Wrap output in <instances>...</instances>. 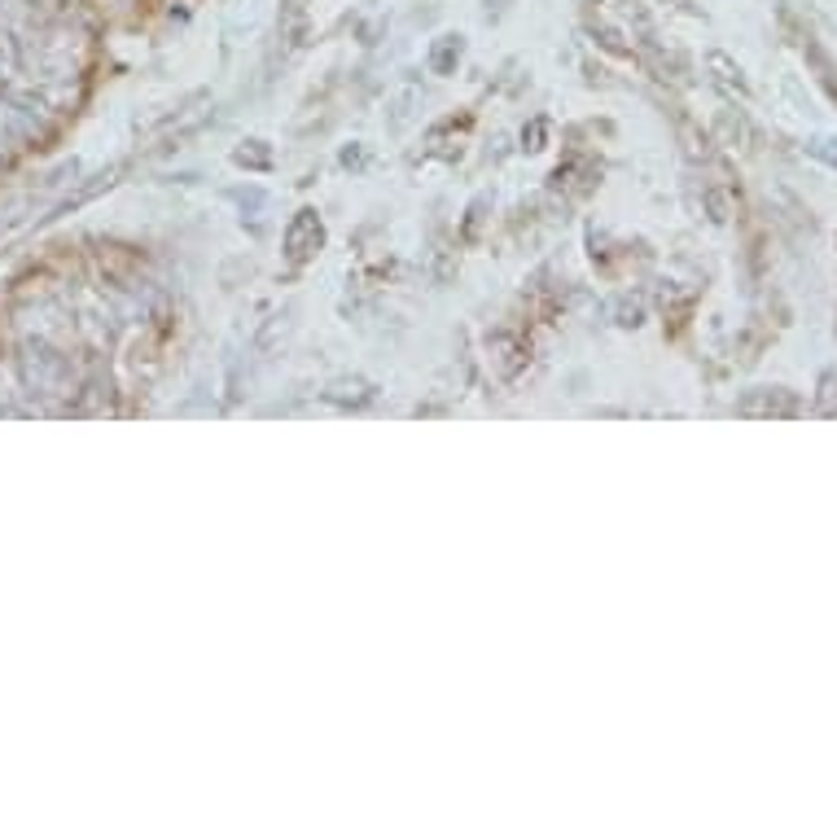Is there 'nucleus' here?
Here are the masks:
<instances>
[{"mask_svg":"<svg viewBox=\"0 0 837 837\" xmlns=\"http://www.w3.org/2000/svg\"><path fill=\"white\" fill-rule=\"evenodd\" d=\"M741 412H772V417H789V412H798V404H794L785 390H772V395H763V399H745V404H741Z\"/></svg>","mask_w":837,"mask_h":837,"instance_id":"nucleus-1","label":"nucleus"},{"mask_svg":"<svg viewBox=\"0 0 837 837\" xmlns=\"http://www.w3.org/2000/svg\"><path fill=\"white\" fill-rule=\"evenodd\" d=\"M820 412L837 417V373H825V381H820Z\"/></svg>","mask_w":837,"mask_h":837,"instance_id":"nucleus-2","label":"nucleus"}]
</instances>
